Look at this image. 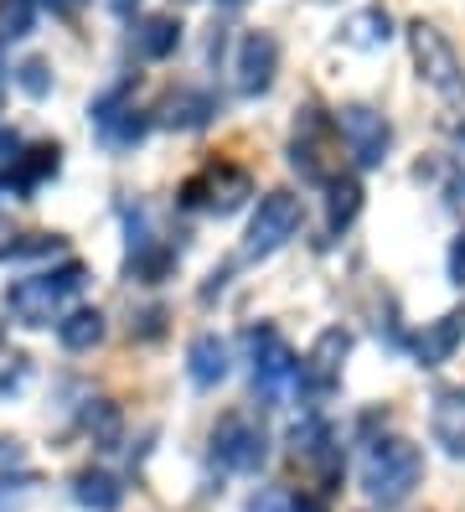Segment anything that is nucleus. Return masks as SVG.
Returning <instances> with one entry per match:
<instances>
[{
	"label": "nucleus",
	"instance_id": "nucleus-31",
	"mask_svg": "<svg viewBox=\"0 0 465 512\" xmlns=\"http://www.w3.org/2000/svg\"><path fill=\"white\" fill-rule=\"evenodd\" d=\"M228 6H233V0H228Z\"/></svg>",
	"mask_w": 465,
	"mask_h": 512
},
{
	"label": "nucleus",
	"instance_id": "nucleus-24",
	"mask_svg": "<svg viewBox=\"0 0 465 512\" xmlns=\"http://www.w3.org/2000/svg\"><path fill=\"white\" fill-rule=\"evenodd\" d=\"M16 83L26 88L31 99H42L47 88H52V78H47V63H37V57H31V63H21V68H16Z\"/></svg>",
	"mask_w": 465,
	"mask_h": 512
},
{
	"label": "nucleus",
	"instance_id": "nucleus-28",
	"mask_svg": "<svg viewBox=\"0 0 465 512\" xmlns=\"http://www.w3.org/2000/svg\"><path fill=\"white\" fill-rule=\"evenodd\" d=\"M37 6H47V11H57V16H68V11L83 6V0H37Z\"/></svg>",
	"mask_w": 465,
	"mask_h": 512
},
{
	"label": "nucleus",
	"instance_id": "nucleus-2",
	"mask_svg": "<svg viewBox=\"0 0 465 512\" xmlns=\"http://www.w3.org/2000/svg\"><path fill=\"white\" fill-rule=\"evenodd\" d=\"M83 280H88V269L78 259H62L57 269H37V275L6 285V311L16 326H52L62 321V306L83 290Z\"/></svg>",
	"mask_w": 465,
	"mask_h": 512
},
{
	"label": "nucleus",
	"instance_id": "nucleus-6",
	"mask_svg": "<svg viewBox=\"0 0 465 512\" xmlns=\"http://www.w3.org/2000/svg\"><path fill=\"white\" fill-rule=\"evenodd\" d=\"M295 233H300V197L295 192H269V197H259V213H254V223H248L243 254L269 259L274 249H285Z\"/></svg>",
	"mask_w": 465,
	"mask_h": 512
},
{
	"label": "nucleus",
	"instance_id": "nucleus-22",
	"mask_svg": "<svg viewBox=\"0 0 465 512\" xmlns=\"http://www.w3.org/2000/svg\"><path fill=\"white\" fill-rule=\"evenodd\" d=\"M31 492H37V476H31V471H21V476H0V512L21 507Z\"/></svg>",
	"mask_w": 465,
	"mask_h": 512
},
{
	"label": "nucleus",
	"instance_id": "nucleus-30",
	"mask_svg": "<svg viewBox=\"0 0 465 512\" xmlns=\"http://www.w3.org/2000/svg\"><path fill=\"white\" fill-rule=\"evenodd\" d=\"M109 6H114V11H119V16H130V11H135V6H140V0H109Z\"/></svg>",
	"mask_w": 465,
	"mask_h": 512
},
{
	"label": "nucleus",
	"instance_id": "nucleus-5",
	"mask_svg": "<svg viewBox=\"0 0 465 512\" xmlns=\"http://www.w3.org/2000/svg\"><path fill=\"white\" fill-rule=\"evenodd\" d=\"M248 363H254V394L264 404H274L295 383V373H300L295 352L285 347V337H279L274 326H254V331H248Z\"/></svg>",
	"mask_w": 465,
	"mask_h": 512
},
{
	"label": "nucleus",
	"instance_id": "nucleus-29",
	"mask_svg": "<svg viewBox=\"0 0 465 512\" xmlns=\"http://www.w3.org/2000/svg\"><path fill=\"white\" fill-rule=\"evenodd\" d=\"M295 512H321V502L316 497H295Z\"/></svg>",
	"mask_w": 465,
	"mask_h": 512
},
{
	"label": "nucleus",
	"instance_id": "nucleus-14",
	"mask_svg": "<svg viewBox=\"0 0 465 512\" xmlns=\"http://www.w3.org/2000/svg\"><path fill=\"white\" fill-rule=\"evenodd\" d=\"M228 368H233V352H228V342L217 337V331L192 337V347H186V378H192L197 388H217L228 378Z\"/></svg>",
	"mask_w": 465,
	"mask_h": 512
},
{
	"label": "nucleus",
	"instance_id": "nucleus-19",
	"mask_svg": "<svg viewBox=\"0 0 465 512\" xmlns=\"http://www.w3.org/2000/svg\"><path fill=\"white\" fill-rule=\"evenodd\" d=\"M73 497L83 502V507H93V512H114L119 502H124V487H119V476H109V471H78L73 476Z\"/></svg>",
	"mask_w": 465,
	"mask_h": 512
},
{
	"label": "nucleus",
	"instance_id": "nucleus-25",
	"mask_svg": "<svg viewBox=\"0 0 465 512\" xmlns=\"http://www.w3.org/2000/svg\"><path fill=\"white\" fill-rule=\"evenodd\" d=\"M52 249H57V238L31 233L26 244H6V249H0V259H31V254H52Z\"/></svg>",
	"mask_w": 465,
	"mask_h": 512
},
{
	"label": "nucleus",
	"instance_id": "nucleus-9",
	"mask_svg": "<svg viewBox=\"0 0 465 512\" xmlns=\"http://www.w3.org/2000/svg\"><path fill=\"white\" fill-rule=\"evenodd\" d=\"M248 192H254V182L238 171V166H207L202 176H192L181 192L186 207H202V213H217V218H228L238 213V207L248 202Z\"/></svg>",
	"mask_w": 465,
	"mask_h": 512
},
{
	"label": "nucleus",
	"instance_id": "nucleus-8",
	"mask_svg": "<svg viewBox=\"0 0 465 512\" xmlns=\"http://www.w3.org/2000/svg\"><path fill=\"white\" fill-rule=\"evenodd\" d=\"M347 352H352V337H347L341 326L321 331V337H316V347L305 352L300 373H295V388H300L305 399H326L331 388L341 383V363H347Z\"/></svg>",
	"mask_w": 465,
	"mask_h": 512
},
{
	"label": "nucleus",
	"instance_id": "nucleus-27",
	"mask_svg": "<svg viewBox=\"0 0 465 512\" xmlns=\"http://www.w3.org/2000/svg\"><path fill=\"white\" fill-rule=\"evenodd\" d=\"M450 280H455V285H465V233L450 244Z\"/></svg>",
	"mask_w": 465,
	"mask_h": 512
},
{
	"label": "nucleus",
	"instance_id": "nucleus-3",
	"mask_svg": "<svg viewBox=\"0 0 465 512\" xmlns=\"http://www.w3.org/2000/svg\"><path fill=\"white\" fill-rule=\"evenodd\" d=\"M409 52H414L419 83L429 88V94L440 104H450V109H465V63H460V52L450 47V37L440 32V26L409 21Z\"/></svg>",
	"mask_w": 465,
	"mask_h": 512
},
{
	"label": "nucleus",
	"instance_id": "nucleus-11",
	"mask_svg": "<svg viewBox=\"0 0 465 512\" xmlns=\"http://www.w3.org/2000/svg\"><path fill=\"white\" fill-rule=\"evenodd\" d=\"M429 435H434V445H440L450 461H465V383L440 388V394H434Z\"/></svg>",
	"mask_w": 465,
	"mask_h": 512
},
{
	"label": "nucleus",
	"instance_id": "nucleus-13",
	"mask_svg": "<svg viewBox=\"0 0 465 512\" xmlns=\"http://www.w3.org/2000/svg\"><path fill=\"white\" fill-rule=\"evenodd\" d=\"M57 166H62V150L57 145H37V150H26V156H16L6 171H0V202H6V192L11 197H26L31 187H42L47 176H57Z\"/></svg>",
	"mask_w": 465,
	"mask_h": 512
},
{
	"label": "nucleus",
	"instance_id": "nucleus-21",
	"mask_svg": "<svg viewBox=\"0 0 465 512\" xmlns=\"http://www.w3.org/2000/svg\"><path fill=\"white\" fill-rule=\"evenodd\" d=\"M37 21V0H0V37H26Z\"/></svg>",
	"mask_w": 465,
	"mask_h": 512
},
{
	"label": "nucleus",
	"instance_id": "nucleus-7",
	"mask_svg": "<svg viewBox=\"0 0 465 512\" xmlns=\"http://www.w3.org/2000/svg\"><path fill=\"white\" fill-rule=\"evenodd\" d=\"M269 456V435L248 414H223L212 430V461L223 471H259Z\"/></svg>",
	"mask_w": 465,
	"mask_h": 512
},
{
	"label": "nucleus",
	"instance_id": "nucleus-12",
	"mask_svg": "<svg viewBox=\"0 0 465 512\" xmlns=\"http://www.w3.org/2000/svg\"><path fill=\"white\" fill-rule=\"evenodd\" d=\"M460 342H465V311H445L440 321H424V331H414V357H419V368L450 363Z\"/></svg>",
	"mask_w": 465,
	"mask_h": 512
},
{
	"label": "nucleus",
	"instance_id": "nucleus-23",
	"mask_svg": "<svg viewBox=\"0 0 465 512\" xmlns=\"http://www.w3.org/2000/svg\"><path fill=\"white\" fill-rule=\"evenodd\" d=\"M450 202H465V125L455 130V150H450Z\"/></svg>",
	"mask_w": 465,
	"mask_h": 512
},
{
	"label": "nucleus",
	"instance_id": "nucleus-20",
	"mask_svg": "<svg viewBox=\"0 0 465 512\" xmlns=\"http://www.w3.org/2000/svg\"><path fill=\"white\" fill-rule=\"evenodd\" d=\"M341 37H347L352 47H362V52H372V47H383L393 32H388V16H383V11H357Z\"/></svg>",
	"mask_w": 465,
	"mask_h": 512
},
{
	"label": "nucleus",
	"instance_id": "nucleus-16",
	"mask_svg": "<svg viewBox=\"0 0 465 512\" xmlns=\"http://www.w3.org/2000/svg\"><path fill=\"white\" fill-rule=\"evenodd\" d=\"M130 47L140 52V57H171L176 47H181V21L176 16H145L140 26H135V37H130Z\"/></svg>",
	"mask_w": 465,
	"mask_h": 512
},
{
	"label": "nucleus",
	"instance_id": "nucleus-4",
	"mask_svg": "<svg viewBox=\"0 0 465 512\" xmlns=\"http://www.w3.org/2000/svg\"><path fill=\"white\" fill-rule=\"evenodd\" d=\"M336 135L341 145H347V156L357 171H378L388 161V150H393V125L372 109V104H347V109H336Z\"/></svg>",
	"mask_w": 465,
	"mask_h": 512
},
{
	"label": "nucleus",
	"instance_id": "nucleus-15",
	"mask_svg": "<svg viewBox=\"0 0 465 512\" xmlns=\"http://www.w3.org/2000/svg\"><path fill=\"white\" fill-rule=\"evenodd\" d=\"M212 114H217L212 94H202V88H176V94L161 104V125H171V130H202Z\"/></svg>",
	"mask_w": 465,
	"mask_h": 512
},
{
	"label": "nucleus",
	"instance_id": "nucleus-10",
	"mask_svg": "<svg viewBox=\"0 0 465 512\" xmlns=\"http://www.w3.org/2000/svg\"><path fill=\"white\" fill-rule=\"evenodd\" d=\"M233 73H238V94H248V99L269 94V88H274V73H279V42H274L269 32H248V37L238 42Z\"/></svg>",
	"mask_w": 465,
	"mask_h": 512
},
{
	"label": "nucleus",
	"instance_id": "nucleus-1",
	"mask_svg": "<svg viewBox=\"0 0 465 512\" xmlns=\"http://www.w3.org/2000/svg\"><path fill=\"white\" fill-rule=\"evenodd\" d=\"M419 476H424V456H419L414 440H403V435H378V440L362 445L357 481H362V492H367L372 507H383V512L403 507V502L414 497Z\"/></svg>",
	"mask_w": 465,
	"mask_h": 512
},
{
	"label": "nucleus",
	"instance_id": "nucleus-18",
	"mask_svg": "<svg viewBox=\"0 0 465 512\" xmlns=\"http://www.w3.org/2000/svg\"><path fill=\"white\" fill-rule=\"evenodd\" d=\"M357 213H362V187L352 176H331L326 182V233L336 238L341 228H352Z\"/></svg>",
	"mask_w": 465,
	"mask_h": 512
},
{
	"label": "nucleus",
	"instance_id": "nucleus-17",
	"mask_svg": "<svg viewBox=\"0 0 465 512\" xmlns=\"http://www.w3.org/2000/svg\"><path fill=\"white\" fill-rule=\"evenodd\" d=\"M57 342L68 347V352H88V347H99L104 342V311H93V306H78L57 321Z\"/></svg>",
	"mask_w": 465,
	"mask_h": 512
},
{
	"label": "nucleus",
	"instance_id": "nucleus-26",
	"mask_svg": "<svg viewBox=\"0 0 465 512\" xmlns=\"http://www.w3.org/2000/svg\"><path fill=\"white\" fill-rule=\"evenodd\" d=\"M248 512H295V497H285V492L264 487V492L248 497Z\"/></svg>",
	"mask_w": 465,
	"mask_h": 512
}]
</instances>
